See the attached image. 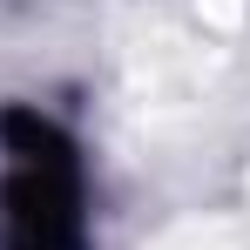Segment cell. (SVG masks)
Instances as JSON below:
<instances>
[{
    "instance_id": "cell-1",
    "label": "cell",
    "mask_w": 250,
    "mask_h": 250,
    "mask_svg": "<svg viewBox=\"0 0 250 250\" xmlns=\"http://www.w3.org/2000/svg\"><path fill=\"white\" fill-rule=\"evenodd\" d=\"M0 237H7V250H82V237H88L75 149L41 115H7Z\"/></svg>"
}]
</instances>
